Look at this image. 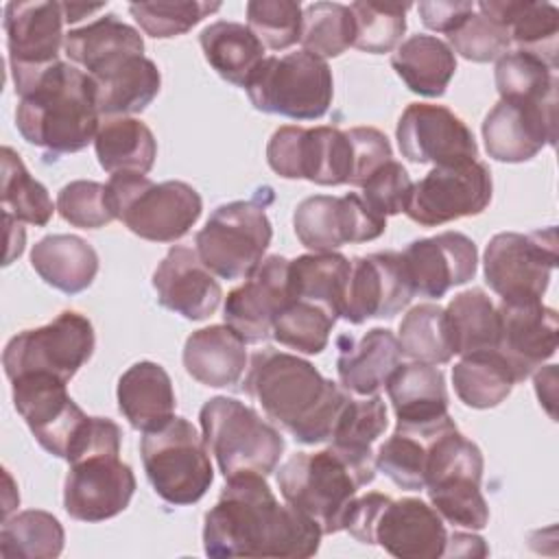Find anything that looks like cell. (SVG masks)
<instances>
[{
	"instance_id": "51",
	"label": "cell",
	"mask_w": 559,
	"mask_h": 559,
	"mask_svg": "<svg viewBox=\"0 0 559 559\" xmlns=\"http://www.w3.org/2000/svg\"><path fill=\"white\" fill-rule=\"evenodd\" d=\"M304 7L295 0H251L247 22L264 48L286 50L299 41Z\"/></svg>"
},
{
	"instance_id": "50",
	"label": "cell",
	"mask_w": 559,
	"mask_h": 559,
	"mask_svg": "<svg viewBox=\"0 0 559 559\" xmlns=\"http://www.w3.org/2000/svg\"><path fill=\"white\" fill-rule=\"evenodd\" d=\"M221 2H201V0H177V2H140L131 4L129 13L140 24V28L155 37L168 39L188 33L210 13H216Z\"/></svg>"
},
{
	"instance_id": "54",
	"label": "cell",
	"mask_w": 559,
	"mask_h": 559,
	"mask_svg": "<svg viewBox=\"0 0 559 559\" xmlns=\"http://www.w3.org/2000/svg\"><path fill=\"white\" fill-rule=\"evenodd\" d=\"M360 190V199L365 201V205L373 214L386 218L406 210L413 181L400 162L389 159L362 183Z\"/></svg>"
},
{
	"instance_id": "34",
	"label": "cell",
	"mask_w": 559,
	"mask_h": 559,
	"mask_svg": "<svg viewBox=\"0 0 559 559\" xmlns=\"http://www.w3.org/2000/svg\"><path fill=\"white\" fill-rule=\"evenodd\" d=\"M63 50L92 76L127 55H144V39L116 13H105L81 28H70Z\"/></svg>"
},
{
	"instance_id": "26",
	"label": "cell",
	"mask_w": 559,
	"mask_h": 559,
	"mask_svg": "<svg viewBox=\"0 0 559 559\" xmlns=\"http://www.w3.org/2000/svg\"><path fill=\"white\" fill-rule=\"evenodd\" d=\"M153 288L157 301L190 321L212 317L221 304L223 288L214 273L201 262L190 247L175 245L153 273Z\"/></svg>"
},
{
	"instance_id": "29",
	"label": "cell",
	"mask_w": 559,
	"mask_h": 559,
	"mask_svg": "<svg viewBox=\"0 0 559 559\" xmlns=\"http://www.w3.org/2000/svg\"><path fill=\"white\" fill-rule=\"evenodd\" d=\"M98 114L105 118L144 111L162 87V74L153 59L127 55L92 74Z\"/></svg>"
},
{
	"instance_id": "44",
	"label": "cell",
	"mask_w": 559,
	"mask_h": 559,
	"mask_svg": "<svg viewBox=\"0 0 559 559\" xmlns=\"http://www.w3.org/2000/svg\"><path fill=\"white\" fill-rule=\"evenodd\" d=\"M63 542L61 522L39 509H26L13 518H4L0 528V552L7 559H55L61 555Z\"/></svg>"
},
{
	"instance_id": "11",
	"label": "cell",
	"mask_w": 559,
	"mask_h": 559,
	"mask_svg": "<svg viewBox=\"0 0 559 559\" xmlns=\"http://www.w3.org/2000/svg\"><path fill=\"white\" fill-rule=\"evenodd\" d=\"M245 90L258 111L319 120L332 105L334 79L325 59L301 48L284 57H264Z\"/></svg>"
},
{
	"instance_id": "8",
	"label": "cell",
	"mask_w": 559,
	"mask_h": 559,
	"mask_svg": "<svg viewBox=\"0 0 559 559\" xmlns=\"http://www.w3.org/2000/svg\"><path fill=\"white\" fill-rule=\"evenodd\" d=\"M105 186L114 216L151 242L183 238L203 210L201 194L186 181L155 183L140 173H116Z\"/></svg>"
},
{
	"instance_id": "45",
	"label": "cell",
	"mask_w": 559,
	"mask_h": 559,
	"mask_svg": "<svg viewBox=\"0 0 559 559\" xmlns=\"http://www.w3.org/2000/svg\"><path fill=\"white\" fill-rule=\"evenodd\" d=\"M400 349L415 362L445 365L452 360L454 349L450 341L445 308L439 304H419L411 308L400 321Z\"/></svg>"
},
{
	"instance_id": "7",
	"label": "cell",
	"mask_w": 559,
	"mask_h": 559,
	"mask_svg": "<svg viewBox=\"0 0 559 559\" xmlns=\"http://www.w3.org/2000/svg\"><path fill=\"white\" fill-rule=\"evenodd\" d=\"M201 435L225 480L269 476L284 454V437L251 406L236 397L216 395L199 411Z\"/></svg>"
},
{
	"instance_id": "53",
	"label": "cell",
	"mask_w": 559,
	"mask_h": 559,
	"mask_svg": "<svg viewBox=\"0 0 559 559\" xmlns=\"http://www.w3.org/2000/svg\"><path fill=\"white\" fill-rule=\"evenodd\" d=\"M454 52H459L467 61L487 63L498 61L509 52L511 39L504 26L485 17L483 13H469L467 20L448 35Z\"/></svg>"
},
{
	"instance_id": "55",
	"label": "cell",
	"mask_w": 559,
	"mask_h": 559,
	"mask_svg": "<svg viewBox=\"0 0 559 559\" xmlns=\"http://www.w3.org/2000/svg\"><path fill=\"white\" fill-rule=\"evenodd\" d=\"M354 144V177L349 186L362 188V183L389 159H393V151L389 138L373 127H354L347 129Z\"/></svg>"
},
{
	"instance_id": "46",
	"label": "cell",
	"mask_w": 559,
	"mask_h": 559,
	"mask_svg": "<svg viewBox=\"0 0 559 559\" xmlns=\"http://www.w3.org/2000/svg\"><path fill=\"white\" fill-rule=\"evenodd\" d=\"M496 87L500 98L520 103L557 100L555 70L524 50H509L496 61Z\"/></svg>"
},
{
	"instance_id": "40",
	"label": "cell",
	"mask_w": 559,
	"mask_h": 559,
	"mask_svg": "<svg viewBox=\"0 0 559 559\" xmlns=\"http://www.w3.org/2000/svg\"><path fill=\"white\" fill-rule=\"evenodd\" d=\"M445 319L454 354L467 356L498 347V306L483 288H469L454 295L445 308Z\"/></svg>"
},
{
	"instance_id": "52",
	"label": "cell",
	"mask_w": 559,
	"mask_h": 559,
	"mask_svg": "<svg viewBox=\"0 0 559 559\" xmlns=\"http://www.w3.org/2000/svg\"><path fill=\"white\" fill-rule=\"evenodd\" d=\"M57 212L66 223L81 229H98L116 221L107 201V186L87 179L70 181L59 190Z\"/></svg>"
},
{
	"instance_id": "25",
	"label": "cell",
	"mask_w": 559,
	"mask_h": 559,
	"mask_svg": "<svg viewBox=\"0 0 559 559\" xmlns=\"http://www.w3.org/2000/svg\"><path fill=\"white\" fill-rule=\"evenodd\" d=\"M402 260L415 295L439 299L452 286L467 284L478 269V251L472 238L461 231H443L413 240Z\"/></svg>"
},
{
	"instance_id": "12",
	"label": "cell",
	"mask_w": 559,
	"mask_h": 559,
	"mask_svg": "<svg viewBox=\"0 0 559 559\" xmlns=\"http://www.w3.org/2000/svg\"><path fill=\"white\" fill-rule=\"evenodd\" d=\"M273 238L264 203L258 199L218 205L197 231L194 245L201 262L223 280L249 277L264 260Z\"/></svg>"
},
{
	"instance_id": "57",
	"label": "cell",
	"mask_w": 559,
	"mask_h": 559,
	"mask_svg": "<svg viewBox=\"0 0 559 559\" xmlns=\"http://www.w3.org/2000/svg\"><path fill=\"white\" fill-rule=\"evenodd\" d=\"M489 548L485 546V539L472 533H452L448 535V544L443 550V557H485Z\"/></svg>"
},
{
	"instance_id": "3",
	"label": "cell",
	"mask_w": 559,
	"mask_h": 559,
	"mask_svg": "<svg viewBox=\"0 0 559 559\" xmlns=\"http://www.w3.org/2000/svg\"><path fill=\"white\" fill-rule=\"evenodd\" d=\"M15 127L28 144L52 155L83 151L100 127L92 76L72 63H55L20 96Z\"/></svg>"
},
{
	"instance_id": "14",
	"label": "cell",
	"mask_w": 559,
	"mask_h": 559,
	"mask_svg": "<svg viewBox=\"0 0 559 559\" xmlns=\"http://www.w3.org/2000/svg\"><path fill=\"white\" fill-rule=\"evenodd\" d=\"M557 229L496 234L483 258L485 282L502 301L542 299L557 266Z\"/></svg>"
},
{
	"instance_id": "15",
	"label": "cell",
	"mask_w": 559,
	"mask_h": 559,
	"mask_svg": "<svg viewBox=\"0 0 559 559\" xmlns=\"http://www.w3.org/2000/svg\"><path fill=\"white\" fill-rule=\"evenodd\" d=\"M266 162L284 179L343 186L354 177V144L349 131L338 127L284 124L266 144Z\"/></svg>"
},
{
	"instance_id": "22",
	"label": "cell",
	"mask_w": 559,
	"mask_h": 559,
	"mask_svg": "<svg viewBox=\"0 0 559 559\" xmlns=\"http://www.w3.org/2000/svg\"><path fill=\"white\" fill-rule=\"evenodd\" d=\"M485 151L496 162L533 159L557 140V100L520 103L500 98L483 120Z\"/></svg>"
},
{
	"instance_id": "37",
	"label": "cell",
	"mask_w": 559,
	"mask_h": 559,
	"mask_svg": "<svg viewBox=\"0 0 559 559\" xmlns=\"http://www.w3.org/2000/svg\"><path fill=\"white\" fill-rule=\"evenodd\" d=\"M349 269L352 262L336 251L304 253L288 260L290 299L317 304L338 319L343 314Z\"/></svg>"
},
{
	"instance_id": "9",
	"label": "cell",
	"mask_w": 559,
	"mask_h": 559,
	"mask_svg": "<svg viewBox=\"0 0 559 559\" xmlns=\"http://www.w3.org/2000/svg\"><path fill=\"white\" fill-rule=\"evenodd\" d=\"M483 452L456 424H448L430 439L426 465V491L441 520L480 531L489 522V507L480 493Z\"/></svg>"
},
{
	"instance_id": "33",
	"label": "cell",
	"mask_w": 559,
	"mask_h": 559,
	"mask_svg": "<svg viewBox=\"0 0 559 559\" xmlns=\"http://www.w3.org/2000/svg\"><path fill=\"white\" fill-rule=\"evenodd\" d=\"M31 264L48 286L76 295L92 286L98 273V253L81 236L52 234L33 245Z\"/></svg>"
},
{
	"instance_id": "43",
	"label": "cell",
	"mask_w": 559,
	"mask_h": 559,
	"mask_svg": "<svg viewBox=\"0 0 559 559\" xmlns=\"http://www.w3.org/2000/svg\"><path fill=\"white\" fill-rule=\"evenodd\" d=\"M0 199L4 216H11L17 223H28L35 227L48 225L55 212L48 190L31 177L24 162L11 146H2Z\"/></svg>"
},
{
	"instance_id": "49",
	"label": "cell",
	"mask_w": 559,
	"mask_h": 559,
	"mask_svg": "<svg viewBox=\"0 0 559 559\" xmlns=\"http://www.w3.org/2000/svg\"><path fill=\"white\" fill-rule=\"evenodd\" d=\"M354 46L362 52L384 55L400 46L406 31V11L411 4L400 2H352Z\"/></svg>"
},
{
	"instance_id": "36",
	"label": "cell",
	"mask_w": 559,
	"mask_h": 559,
	"mask_svg": "<svg viewBox=\"0 0 559 559\" xmlns=\"http://www.w3.org/2000/svg\"><path fill=\"white\" fill-rule=\"evenodd\" d=\"M199 44L216 74L236 87H247L251 74L264 59L262 41L240 22H212L201 31Z\"/></svg>"
},
{
	"instance_id": "24",
	"label": "cell",
	"mask_w": 559,
	"mask_h": 559,
	"mask_svg": "<svg viewBox=\"0 0 559 559\" xmlns=\"http://www.w3.org/2000/svg\"><path fill=\"white\" fill-rule=\"evenodd\" d=\"M500 336L498 352L507 360L515 384L524 382L535 369H539L557 349L559 321L557 312L533 301H500Z\"/></svg>"
},
{
	"instance_id": "56",
	"label": "cell",
	"mask_w": 559,
	"mask_h": 559,
	"mask_svg": "<svg viewBox=\"0 0 559 559\" xmlns=\"http://www.w3.org/2000/svg\"><path fill=\"white\" fill-rule=\"evenodd\" d=\"M476 4L465 0H437V2H419L417 11L426 28L450 35L459 28L469 13H474Z\"/></svg>"
},
{
	"instance_id": "38",
	"label": "cell",
	"mask_w": 559,
	"mask_h": 559,
	"mask_svg": "<svg viewBox=\"0 0 559 559\" xmlns=\"http://www.w3.org/2000/svg\"><path fill=\"white\" fill-rule=\"evenodd\" d=\"M96 157L103 170L146 175L157 157V140L153 131L138 118H105L94 138Z\"/></svg>"
},
{
	"instance_id": "5",
	"label": "cell",
	"mask_w": 559,
	"mask_h": 559,
	"mask_svg": "<svg viewBox=\"0 0 559 559\" xmlns=\"http://www.w3.org/2000/svg\"><path fill=\"white\" fill-rule=\"evenodd\" d=\"M120 426L92 417L90 435L70 461L63 483V509L79 522H103L122 513L135 491L133 469L120 461Z\"/></svg>"
},
{
	"instance_id": "18",
	"label": "cell",
	"mask_w": 559,
	"mask_h": 559,
	"mask_svg": "<svg viewBox=\"0 0 559 559\" xmlns=\"http://www.w3.org/2000/svg\"><path fill=\"white\" fill-rule=\"evenodd\" d=\"M493 183L487 164L474 159L454 166H435L413 183L406 216L421 227L480 214L491 201Z\"/></svg>"
},
{
	"instance_id": "32",
	"label": "cell",
	"mask_w": 559,
	"mask_h": 559,
	"mask_svg": "<svg viewBox=\"0 0 559 559\" xmlns=\"http://www.w3.org/2000/svg\"><path fill=\"white\" fill-rule=\"evenodd\" d=\"M118 408L131 428L148 432L175 417V391L166 369L151 360L131 365L118 380Z\"/></svg>"
},
{
	"instance_id": "20",
	"label": "cell",
	"mask_w": 559,
	"mask_h": 559,
	"mask_svg": "<svg viewBox=\"0 0 559 559\" xmlns=\"http://www.w3.org/2000/svg\"><path fill=\"white\" fill-rule=\"evenodd\" d=\"M293 227L304 247L325 253L349 242L380 238L386 229V218L373 214L356 192L343 197L314 194L297 205Z\"/></svg>"
},
{
	"instance_id": "21",
	"label": "cell",
	"mask_w": 559,
	"mask_h": 559,
	"mask_svg": "<svg viewBox=\"0 0 559 559\" xmlns=\"http://www.w3.org/2000/svg\"><path fill=\"white\" fill-rule=\"evenodd\" d=\"M415 290L402 253L378 251L352 260L343 301V319L360 325L367 319H391L402 312Z\"/></svg>"
},
{
	"instance_id": "28",
	"label": "cell",
	"mask_w": 559,
	"mask_h": 559,
	"mask_svg": "<svg viewBox=\"0 0 559 559\" xmlns=\"http://www.w3.org/2000/svg\"><path fill=\"white\" fill-rule=\"evenodd\" d=\"M384 386L402 428H426L448 417L445 378L435 365L415 360L397 365Z\"/></svg>"
},
{
	"instance_id": "31",
	"label": "cell",
	"mask_w": 559,
	"mask_h": 559,
	"mask_svg": "<svg viewBox=\"0 0 559 559\" xmlns=\"http://www.w3.org/2000/svg\"><path fill=\"white\" fill-rule=\"evenodd\" d=\"M245 345L229 325L201 328L186 338L183 367L188 376L205 386H236L247 369Z\"/></svg>"
},
{
	"instance_id": "48",
	"label": "cell",
	"mask_w": 559,
	"mask_h": 559,
	"mask_svg": "<svg viewBox=\"0 0 559 559\" xmlns=\"http://www.w3.org/2000/svg\"><path fill=\"white\" fill-rule=\"evenodd\" d=\"M334 323L336 317L325 308L310 301L290 299L275 317L271 336L284 347L312 356L328 347Z\"/></svg>"
},
{
	"instance_id": "30",
	"label": "cell",
	"mask_w": 559,
	"mask_h": 559,
	"mask_svg": "<svg viewBox=\"0 0 559 559\" xmlns=\"http://www.w3.org/2000/svg\"><path fill=\"white\" fill-rule=\"evenodd\" d=\"M478 11L507 28L518 50L531 52L557 70L559 9L533 0H480Z\"/></svg>"
},
{
	"instance_id": "35",
	"label": "cell",
	"mask_w": 559,
	"mask_h": 559,
	"mask_svg": "<svg viewBox=\"0 0 559 559\" xmlns=\"http://www.w3.org/2000/svg\"><path fill=\"white\" fill-rule=\"evenodd\" d=\"M391 66L411 92L439 98L445 94L456 72V57L439 37L417 33L393 50Z\"/></svg>"
},
{
	"instance_id": "16",
	"label": "cell",
	"mask_w": 559,
	"mask_h": 559,
	"mask_svg": "<svg viewBox=\"0 0 559 559\" xmlns=\"http://www.w3.org/2000/svg\"><path fill=\"white\" fill-rule=\"evenodd\" d=\"M66 384L59 378L33 373L11 380V391L13 406L35 441L52 456L70 461L92 417L68 395Z\"/></svg>"
},
{
	"instance_id": "13",
	"label": "cell",
	"mask_w": 559,
	"mask_h": 559,
	"mask_svg": "<svg viewBox=\"0 0 559 559\" xmlns=\"http://www.w3.org/2000/svg\"><path fill=\"white\" fill-rule=\"evenodd\" d=\"M92 321L74 310H63L50 323L15 334L4 352L2 365L9 380L20 376H52L70 382L94 354Z\"/></svg>"
},
{
	"instance_id": "23",
	"label": "cell",
	"mask_w": 559,
	"mask_h": 559,
	"mask_svg": "<svg viewBox=\"0 0 559 559\" xmlns=\"http://www.w3.org/2000/svg\"><path fill=\"white\" fill-rule=\"evenodd\" d=\"M290 301L288 260L266 255L245 284L227 293L223 317L245 343H262L273 334V321Z\"/></svg>"
},
{
	"instance_id": "1",
	"label": "cell",
	"mask_w": 559,
	"mask_h": 559,
	"mask_svg": "<svg viewBox=\"0 0 559 559\" xmlns=\"http://www.w3.org/2000/svg\"><path fill=\"white\" fill-rule=\"evenodd\" d=\"M321 537V528L293 504H282L258 474L227 480L203 522V550L216 559H304L319 550Z\"/></svg>"
},
{
	"instance_id": "10",
	"label": "cell",
	"mask_w": 559,
	"mask_h": 559,
	"mask_svg": "<svg viewBox=\"0 0 559 559\" xmlns=\"http://www.w3.org/2000/svg\"><path fill=\"white\" fill-rule=\"evenodd\" d=\"M140 454L151 487L168 504L199 502L214 480L203 435L186 417H170L159 428L144 432Z\"/></svg>"
},
{
	"instance_id": "17",
	"label": "cell",
	"mask_w": 559,
	"mask_h": 559,
	"mask_svg": "<svg viewBox=\"0 0 559 559\" xmlns=\"http://www.w3.org/2000/svg\"><path fill=\"white\" fill-rule=\"evenodd\" d=\"M9 68L15 94L22 96L48 68L59 63L66 41L61 2H9L4 7Z\"/></svg>"
},
{
	"instance_id": "42",
	"label": "cell",
	"mask_w": 559,
	"mask_h": 559,
	"mask_svg": "<svg viewBox=\"0 0 559 559\" xmlns=\"http://www.w3.org/2000/svg\"><path fill=\"white\" fill-rule=\"evenodd\" d=\"M386 426V406L378 393L365 397L349 395L332 430L330 445L358 463L376 465V452L371 445L382 437Z\"/></svg>"
},
{
	"instance_id": "47",
	"label": "cell",
	"mask_w": 559,
	"mask_h": 559,
	"mask_svg": "<svg viewBox=\"0 0 559 559\" xmlns=\"http://www.w3.org/2000/svg\"><path fill=\"white\" fill-rule=\"evenodd\" d=\"M354 15L347 4L341 2H312L301 13L299 44L304 50L330 59L343 55L354 46Z\"/></svg>"
},
{
	"instance_id": "2",
	"label": "cell",
	"mask_w": 559,
	"mask_h": 559,
	"mask_svg": "<svg viewBox=\"0 0 559 559\" xmlns=\"http://www.w3.org/2000/svg\"><path fill=\"white\" fill-rule=\"evenodd\" d=\"M242 389L260 404L266 419L304 445L330 441L349 400V391L323 378L314 365L275 347L251 356Z\"/></svg>"
},
{
	"instance_id": "6",
	"label": "cell",
	"mask_w": 559,
	"mask_h": 559,
	"mask_svg": "<svg viewBox=\"0 0 559 559\" xmlns=\"http://www.w3.org/2000/svg\"><path fill=\"white\" fill-rule=\"evenodd\" d=\"M345 531L400 559H437L448 544L443 520L430 504L419 498L393 500L378 491L354 498Z\"/></svg>"
},
{
	"instance_id": "58",
	"label": "cell",
	"mask_w": 559,
	"mask_h": 559,
	"mask_svg": "<svg viewBox=\"0 0 559 559\" xmlns=\"http://www.w3.org/2000/svg\"><path fill=\"white\" fill-rule=\"evenodd\" d=\"M63 7V15H66V24H74L79 20H83L90 13H96L100 9H105V4H81V2H61Z\"/></svg>"
},
{
	"instance_id": "19",
	"label": "cell",
	"mask_w": 559,
	"mask_h": 559,
	"mask_svg": "<svg viewBox=\"0 0 559 559\" xmlns=\"http://www.w3.org/2000/svg\"><path fill=\"white\" fill-rule=\"evenodd\" d=\"M395 140L402 157L413 164L454 166L478 157L474 133L443 105L411 103L397 120Z\"/></svg>"
},
{
	"instance_id": "41",
	"label": "cell",
	"mask_w": 559,
	"mask_h": 559,
	"mask_svg": "<svg viewBox=\"0 0 559 559\" xmlns=\"http://www.w3.org/2000/svg\"><path fill=\"white\" fill-rule=\"evenodd\" d=\"M452 384L465 406L493 408L511 393L515 378L498 349H485L461 356L452 367Z\"/></svg>"
},
{
	"instance_id": "27",
	"label": "cell",
	"mask_w": 559,
	"mask_h": 559,
	"mask_svg": "<svg viewBox=\"0 0 559 559\" xmlns=\"http://www.w3.org/2000/svg\"><path fill=\"white\" fill-rule=\"evenodd\" d=\"M402 349L397 336L386 328H371L360 338L343 334L338 338L336 373L345 391L365 397L378 393L400 365Z\"/></svg>"
},
{
	"instance_id": "4",
	"label": "cell",
	"mask_w": 559,
	"mask_h": 559,
	"mask_svg": "<svg viewBox=\"0 0 559 559\" xmlns=\"http://www.w3.org/2000/svg\"><path fill=\"white\" fill-rule=\"evenodd\" d=\"M376 465L358 463L332 445L319 452H295L277 472L288 504L310 518L323 535L345 531L356 491L376 478Z\"/></svg>"
},
{
	"instance_id": "39",
	"label": "cell",
	"mask_w": 559,
	"mask_h": 559,
	"mask_svg": "<svg viewBox=\"0 0 559 559\" xmlns=\"http://www.w3.org/2000/svg\"><path fill=\"white\" fill-rule=\"evenodd\" d=\"M452 421L454 419L448 415L439 424L426 428L395 426V432L376 452V469L406 491L426 489L430 439Z\"/></svg>"
}]
</instances>
